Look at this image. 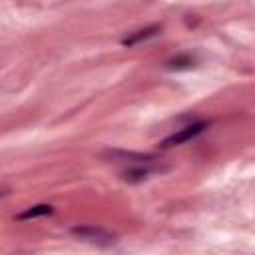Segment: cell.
Returning <instances> with one entry per match:
<instances>
[{
  "label": "cell",
  "instance_id": "6da1fadb",
  "mask_svg": "<svg viewBox=\"0 0 255 255\" xmlns=\"http://www.w3.org/2000/svg\"><path fill=\"white\" fill-rule=\"evenodd\" d=\"M72 233L76 237H80L82 241H88V243H94V245H100V247H108L116 241V237L102 229V227H74Z\"/></svg>",
  "mask_w": 255,
  "mask_h": 255
},
{
  "label": "cell",
  "instance_id": "7a4b0ae2",
  "mask_svg": "<svg viewBox=\"0 0 255 255\" xmlns=\"http://www.w3.org/2000/svg\"><path fill=\"white\" fill-rule=\"evenodd\" d=\"M207 128V124L205 122H195V124H189V126H185V128H181V129H177V131H173L171 135H167L163 141H161V147H173V145H181V143H185V141H189V139H193V137H197L203 129Z\"/></svg>",
  "mask_w": 255,
  "mask_h": 255
},
{
  "label": "cell",
  "instance_id": "3957f363",
  "mask_svg": "<svg viewBox=\"0 0 255 255\" xmlns=\"http://www.w3.org/2000/svg\"><path fill=\"white\" fill-rule=\"evenodd\" d=\"M159 30H161V26H159V24L147 26V28H143V30H137V32L129 34L128 38H124V40H122V44H124V46H133V44H139L141 40H147V38L155 36Z\"/></svg>",
  "mask_w": 255,
  "mask_h": 255
},
{
  "label": "cell",
  "instance_id": "277c9868",
  "mask_svg": "<svg viewBox=\"0 0 255 255\" xmlns=\"http://www.w3.org/2000/svg\"><path fill=\"white\" fill-rule=\"evenodd\" d=\"M110 157L116 161H135V163H149L153 159L151 153H133V151H110Z\"/></svg>",
  "mask_w": 255,
  "mask_h": 255
},
{
  "label": "cell",
  "instance_id": "5b68a950",
  "mask_svg": "<svg viewBox=\"0 0 255 255\" xmlns=\"http://www.w3.org/2000/svg\"><path fill=\"white\" fill-rule=\"evenodd\" d=\"M155 171H159V169H157V167H141V163H139L137 167L126 169V171H124V179L129 181V183H137V181L147 179V177H149L151 173H155Z\"/></svg>",
  "mask_w": 255,
  "mask_h": 255
},
{
  "label": "cell",
  "instance_id": "8992f818",
  "mask_svg": "<svg viewBox=\"0 0 255 255\" xmlns=\"http://www.w3.org/2000/svg\"><path fill=\"white\" fill-rule=\"evenodd\" d=\"M54 209H52V205H46V203H40V205H34V207H30V209H26V211H22V213H18L16 217L18 219H34V217H42V215H50Z\"/></svg>",
  "mask_w": 255,
  "mask_h": 255
},
{
  "label": "cell",
  "instance_id": "52a82bcc",
  "mask_svg": "<svg viewBox=\"0 0 255 255\" xmlns=\"http://www.w3.org/2000/svg\"><path fill=\"white\" fill-rule=\"evenodd\" d=\"M193 66V58L191 56H177L169 62L171 70H183V68H191Z\"/></svg>",
  "mask_w": 255,
  "mask_h": 255
},
{
  "label": "cell",
  "instance_id": "ba28073f",
  "mask_svg": "<svg viewBox=\"0 0 255 255\" xmlns=\"http://www.w3.org/2000/svg\"><path fill=\"white\" fill-rule=\"evenodd\" d=\"M2 195H6V191H4V189H0V197H2Z\"/></svg>",
  "mask_w": 255,
  "mask_h": 255
}]
</instances>
